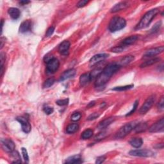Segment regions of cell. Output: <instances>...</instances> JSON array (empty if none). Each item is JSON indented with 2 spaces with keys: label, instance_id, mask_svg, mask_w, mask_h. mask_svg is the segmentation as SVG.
Instances as JSON below:
<instances>
[{
  "label": "cell",
  "instance_id": "6da1fadb",
  "mask_svg": "<svg viewBox=\"0 0 164 164\" xmlns=\"http://www.w3.org/2000/svg\"><path fill=\"white\" fill-rule=\"evenodd\" d=\"M121 67L118 64H111L108 65L107 67H105L96 79V88L100 89L104 87L109 82V80L110 79L112 76L117 71H118Z\"/></svg>",
  "mask_w": 164,
  "mask_h": 164
},
{
  "label": "cell",
  "instance_id": "7a4b0ae2",
  "mask_svg": "<svg viewBox=\"0 0 164 164\" xmlns=\"http://www.w3.org/2000/svg\"><path fill=\"white\" fill-rule=\"evenodd\" d=\"M158 12V9H154L148 11L142 17V19L139 21V23L137 24L135 29V30H141V29H144L148 27Z\"/></svg>",
  "mask_w": 164,
  "mask_h": 164
},
{
  "label": "cell",
  "instance_id": "3957f363",
  "mask_svg": "<svg viewBox=\"0 0 164 164\" xmlns=\"http://www.w3.org/2000/svg\"><path fill=\"white\" fill-rule=\"evenodd\" d=\"M126 21L123 17L115 16L112 17L108 24V30L111 32H115L122 30L126 26Z\"/></svg>",
  "mask_w": 164,
  "mask_h": 164
},
{
  "label": "cell",
  "instance_id": "277c9868",
  "mask_svg": "<svg viewBox=\"0 0 164 164\" xmlns=\"http://www.w3.org/2000/svg\"><path fill=\"white\" fill-rule=\"evenodd\" d=\"M139 122L138 121H133L126 124L119 129L115 135L116 138H122L127 135L132 131H133L137 124Z\"/></svg>",
  "mask_w": 164,
  "mask_h": 164
},
{
  "label": "cell",
  "instance_id": "5b68a950",
  "mask_svg": "<svg viewBox=\"0 0 164 164\" xmlns=\"http://www.w3.org/2000/svg\"><path fill=\"white\" fill-rule=\"evenodd\" d=\"M156 100V97L155 95H152L149 96L148 99L145 101L144 104L142 105V107L140 108L139 113L142 115H144L150 110L151 108L153 105L155 101Z\"/></svg>",
  "mask_w": 164,
  "mask_h": 164
},
{
  "label": "cell",
  "instance_id": "8992f818",
  "mask_svg": "<svg viewBox=\"0 0 164 164\" xmlns=\"http://www.w3.org/2000/svg\"><path fill=\"white\" fill-rule=\"evenodd\" d=\"M46 71L49 74L54 73L60 67V62L57 58H53L46 63Z\"/></svg>",
  "mask_w": 164,
  "mask_h": 164
},
{
  "label": "cell",
  "instance_id": "52a82bcc",
  "mask_svg": "<svg viewBox=\"0 0 164 164\" xmlns=\"http://www.w3.org/2000/svg\"><path fill=\"white\" fill-rule=\"evenodd\" d=\"M131 156H139V157H151L154 155V153L148 149H135L129 152Z\"/></svg>",
  "mask_w": 164,
  "mask_h": 164
},
{
  "label": "cell",
  "instance_id": "ba28073f",
  "mask_svg": "<svg viewBox=\"0 0 164 164\" xmlns=\"http://www.w3.org/2000/svg\"><path fill=\"white\" fill-rule=\"evenodd\" d=\"M108 57V54L107 53H100L97 54L92 57L90 58L89 61L90 66H94L98 64H100L101 62L104 61L105 59Z\"/></svg>",
  "mask_w": 164,
  "mask_h": 164
},
{
  "label": "cell",
  "instance_id": "9c48e42d",
  "mask_svg": "<svg viewBox=\"0 0 164 164\" xmlns=\"http://www.w3.org/2000/svg\"><path fill=\"white\" fill-rule=\"evenodd\" d=\"M16 120L21 123V125L22 126V130H23V131L24 133H30L32 129V126L27 118L24 117L23 116H19V117H17L16 118Z\"/></svg>",
  "mask_w": 164,
  "mask_h": 164
},
{
  "label": "cell",
  "instance_id": "30bf717a",
  "mask_svg": "<svg viewBox=\"0 0 164 164\" xmlns=\"http://www.w3.org/2000/svg\"><path fill=\"white\" fill-rule=\"evenodd\" d=\"M1 146L3 150L7 153L12 152L14 151V149L16 148L14 142L11 139H9V138L1 140Z\"/></svg>",
  "mask_w": 164,
  "mask_h": 164
},
{
  "label": "cell",
  "instance_id": "8fae6325",
  "mask_svg": "<svg viewBox=\"0 0 164 164\" xmlns=\"http://www.w3.org/2000/svg\"><path fill=\"white\" fill-rule=\"evenodd\" d=\"M164 50V47L163 46L157 47V48H151L149 49V50L146 51L144 54V58H150L155 57L156 55H158V54L163 53Z\"/></svg>",
  "mask_w": 164,
  "mask_h": 164
},
{
  "label": "cell",
  "instance_id": "7c38bea8",
  "mask_svg": "<svg viewBox=\"0 0 164 164\" xmlns=\"http://www.w3.org/2000/svg\"><path fill=\"white\" fill-rule=\"evenodd\" d=\"M164 129V119L162 117L158 121L153 124L149 128V132L151 133H156L162 132Z\"/></svg>",
  "mask_w": 164,
  "mask_h": 164
},
{
  "label": "cell",
  "instance_id": "4fadbf2b",
  "mask_svg": "<svg viewBox=\"0 0 164 164\" xmlns=\"http://www.w3.org/2000/svg\"><path fill=\"white\" fill-rule=\"evenodd\" d=\"M71 43L69 41H64L58 46V52L62 55H67L69 53Z\"/></svg>",
  "mask_w": 164,
  "mask_h": 164
},
{
  "label": "cell",
  "instance_id": "5bb4252c",
  "mask_svg": "<svg viewBox=\"0 0 164 164\" xmlns=\"http://www.w3.org/2000/svg\"><path fill=\"white\" fill-rule=\"evenodd\" d=\"M130 4L127 1H121L118 3H117L114 6L112 7L110 10V12L112 13H115L119 11H121L122 10H125L127 7L129 6Z\"/></svg>",
  "mask_w": 164,
  "mask_h": 164
},
{
  "label": "cell",
  "instance_id": "9a60e30c",
  "mask_svg": "<svg viewBox=\"0 0 164 164\" xmlns=\"http://www.w3.org/2000/svg\"><path fill=\"white\" fill-rule=\"evenodd\" d=\"M138 37H139L138 35H131L130 37H126L123 41H122L121 45L124 47L129 46L135 42L138 39Z\"/></svg>",
  "mask_w": 164,
  "mask_h": 164
},
{
  "label": "cell",
  "instance_id": "2e32d148",
  "mask_svg": "<svg viewBox=\"0 0 164 164\" xmlns=\"http://www.w3.org/2000/svg\"><path fill=\"white\" fill-rule=\"evenodd\" d=\"M115 120V117H110L105 119L103 121L100 122V124L97 126V128L99 130H103L106 128L107 127H108L109 125H110L112 123L114 122Z\"/></svg>",
  "mask_w": 164,
  "mask_h": 164
},
{
  "label": "cell",
  "instance_id": "e0dca14e",
  "mask_svg": "<svg viewBox=\"0 0 164 164\" xmlns=\"http://www.w3.org/2000/svg\"><path fill=\"white\" fill-rule=\"evenodd\" d=\"M32 21L26 20L22 23L19 26V32L21 33H26L32 30Z\"/></svg>",
  "mask_w": 164,
  "mask_h": 164
},
{
  "label": "cell",
  "instance_id": "ac0fdd59",
  "mask_svg": "<svg viewBox=\"0 0 164 164\" xmlns=\"http://www.w3.org/2000/svg\"><path fill=\"white\" fill-rule=\"evenodd\" d=\"M76 71L74 69H71L69 70L65 71L64 73L61 75L60 80V81H64L67 79L72 78L76 74Z\"/></svg>",
  "mask_w": 164,
  "mask_h": 164
},
{
  "label": "cell",
  "instance_id": "d6986e66",
  "mask_svg": "<svg viewBox=\"0 0 164 164\" xmlns=\"http://www.w3.org/2000/svg\"><path fill=\"white\" fill-rule=\"evenodd\" d=\"M135 59V57L133 55H127L125 57H123L122 59L120 60L119 63L118 64L121 67L126 66L127 65H128L133 61Z\"/></svg>",
  "mask_w": 164,
  "mask_h": 164
},
{
  "label": "cell",
  "instance_id": "ffe728a7",
  "mask_svg": "<svg viewBox=\"0 0 164 164\" xmlns=\"http://www.w3.org/2000/svg\"><path fill=\"white\" fill-rule=\"evenodd\" d=\"M90 81H91V79H90V73H84L80 76L79 83L81 86L82 87L85 86L86 85L88 84Z\"/></svg>",
  "mask_w": 164,
  "mask_h": 164
},
{
  "label": "cell",
  "instance_id": "44dd1931",
  "mask_svg": "<svg viewBox=\"0 0 164 164\" xmlns=\"http://www.w3.org/2000/svg\"><path fill=\"white\" fill-rule=\"evenodd\" d=\"M8 13L9 16L12 17L13 19H17L21 15L20 10L17 8H14V7H11V8L9 9Z\"/></svg>",
  "mask_w": 164,
  "mask_h": 164
},
{
  "label": "cell",
  "instance_id": "7402d4cb",
  "mask_svg": "<svg viewBox=\"0 0 164 164\" xmlns=\"http://www.w3.org/2000/svg\"><path fill=\"white\" fill-rule=\"evenodd\" d=\"M82 162V156L79 155L70 156L65 161V163H81Z\"/></svg>",
  "mask_w": 164,
  "mask_h": 164
},
{
  "label": "cell",
  "instance_id": "603a6c76",
  "mask_svg": "<svg viewBox=\"0 0 164 164\" xmlns=\"http://www.w3.org/2000/svg\"><path fill=\"white\" fill-rule=\"evenodd\" d=\"M129 143L135 148H139L143 145V140L141 138H133L130 140Z\"/></svg>",
  "mask_w": 164,
  "mask_h": 164
},
{
  "label": "cell",
  "instance_id": "cb8c5ba5",
  "mask_svg": "<svg viewBox=\"0 0 164 164\" xmlns=\"http://www.w3.org/2000/svg\"><path fill=\"white\" fill-rule=\"evenodd\" d=\"M160 60L161 59L158 57L151 58V59H149L148 60H146L145 62H144L140 65V68H144V67L151 66V65L158 62L160 61Z\"/></svg>",
  "mask_w": 164,
  "mask_h": 164
},
{
  "label": "cell",
  "instance_id": "d4e9b609",
  "mask_svg": "<svg viewBox=\"0 0 164 164\" xmlns=\"http://www.w3.org/2000/svg\"><path fill=\"white\" fill-rule=\"evenodd\" d=\"M148 128V126L146 122H138L134 130L136 133H141L145 132Z\"/></svg>",
  "mask_w": 164,
  "mask_h": 164
},
{
  "label": "cell",
  "instance_id": "484cf974",
  "mask_svg": "<svg viewBox=\"0 0 164 164\" xmlns=\"http://www.w3.org/2000/svg\"><path fill=\"white\" fill-rule=\"evenodd\" d=\"M79 129V125L76 123L71 124L67 126L66 128V132L68 134H73L77 132Z\"/></svg>",
  "mask_w": 164,
  "mask_h": 164
},
{
  "label": "cell",
  "instance_id": "4316f807",
  "mask_svg": "<svg viewBox=\"0 0 164 164\" xmlns=\"http://www.w3.org/2000/svg\"><path fill=\"white\" fill-rule=\"evenodd\" d=\"M10 156L12 159V163H21V158L19 153L16 151H13L12 152L10 153Z\"/></svg>",
  "mask_w": 164,
  "mask_h": 164
},
{
  "label": "cell",
  "instance_id": "83f0119b",
  "mask_svg": "<svg viewBox=\"0 0 164 164\" xmlns=\"http://www.w3.org/2000/svg\"><path fill=\"white\" fill-rule=\"evenodd\" d=\"M103 71V69L100 67V68H96L94 69L92 72H90V79L91 80H92L95 78H97V77L99 76L101 72Z\"/></svg>",
  "mask_w": 164,
  "mask_h": 164
},
{
  "label": "cell",
  "instance_id": "f1b7e54d",
  "mask_svg": "<svg viewBox=\"0 0 164 164\" xmlns=\"http://www.w3.org/2000/svg\"><path fill=\"white\" fill-rule=\"evenodd\" d=\"M93 135V130L91 129H87L83 132L81 135V138L83 140L89 139Z\"/></svg>",
  "mask_w": 164,
  "mask_h": 164
},
{
  "label": "cell",
  "instance_id": "f546056e",
  "mask_svg": "<svg viewBox=\"0 0 164 164\" xmlns=\"http://www.w3.org/2000/svg\"><path fill=\"white\" fill-rule=\"evenodd\" d=\"M54 82H55V79H54V78H49L48 79H47L46 81L44 82L43 87L44 89L49 88L50 87H52L54 84Z\"/></svg>",
  "mask_w": 164,
  "mask_h": 164
},
{
  "label": "cell",
  "instance_id": "4dcf8cb0",
  "mask_svg": "<svg viewBox=\"0 0 164 164\" xmlns=\"http://www.w3.org/2000/svg\"><path fill=\"white\" fill-rule=\"evenodd\" d=\"M133 87V85H125V86H120V87H116L115 88L113 89V90L115 91H125L127 90H129L132 89Z\"/></svg>",
  "mask_w": 164,
  "mask_h": 164
},
{
  "label": "cell",
  "instance_id": "1f68e13d",
  "mask_svg": "<svg viewBox=\"0 0 164 164\" xmlns=\"http://www.w3.org/2000/svg\"><path fill=\"white\" fill-rule=\"evenodd\" d=\"M161 26H162V22L161 21L157 22V23L155 24V26L153 27L151 30H150L151 34H155V33L157 32L159 30L160 27H161Z\"/></svg>",
  "mask_w": 164,
  "mask_h": 164
},
{
  "label": "cell",
  "instance_id": "d6a6232c",
  "mask_svg": "<svg viewBox=\"0 0 164 164\" xmlns=\"http://www.w3.org/2000/svg\"><path fill=\"white\" fill-rule=\"evenodd\" d=\"M5 62V54L1 53V76H2L4 72V62Z\"/></svg>",
  "mask_w": 164,
  "mask_h": 164
},
{
  "label": "cell",
  "instance_id": "836d02e7",
  "mask_svg": "<svg viewBox=\"0 0 164 164\" xmlns=\"http://www.w3.org/2000/svg\"><path fill=\"white\" fill-rule=\"evenodd\" d=\"M125 47H124L121 45L118 46H115L114 48H112L111 49V52L114 53H121L123 52L124 49H125Z\"/></svg>",
  "mask_w": 164,
  "mask_h": 164
},
{
  "label": "cell",
  "instance_id": "e575fe53",
  "mask_svg": "<svg viewBox=\"0 0 164 164\" xmlns=\"http://www.w3.org/2000/svg\"><path fill=\"white\" fill-rule=\"evenodd\" d=\"M81 117H82V115L80 113L75 112L71 115V120L72 121L76 122V121H78L79 120L81 119Z\"/></svg>",
  "mask_w": 164,
  "mask_h": 164
},
{
  "label": "cell",
  "instance_id": "d590c367",
  "mask_svg": "<svg viewBox=\"0 0 164 164\" xmlns=\"http://www.w3.org/2000/svg\"><path fill=\"white\" fill-rule=\"evenodd\" d=\"M107 133L106 132H102L98 135H97L95 137V140L99 141L102 139H104V138L107 137Z\"/></svg>",
  "mask_w": 164,
  "mask_h": 164
},
{
  "label": "cell",
  "instance_id": "8d00e7d4",
  "mask_svg": "<svg viewBox=\"0 0 164 164\" xmlns=\"http://www.w3.org/2000/svg\"><path fill=\"white\" fill-rule=\"evenodd\" d=\"M56 103L59 105L60 107L65 106V105H67L69 103V99H64V100H57L56 101Z\"/></svg>",
  "mask_w": 164,
  "mask_h": 164
},
{
  "label": "cell",
  "instance_id": "74e56055",
  "mask_svg": "<svg viewBox=\"0 0 164 164\" xmlns=\"http://www.w3.org/2000/svg\"><path fill=\"white\" fill-rule=\"evenodd\" d=\"M21 151H22V154H23V156L24 158V160H25V162H29V156H28L26 149L24 148H22Z\"/></svg>",
  "mask_w": 164,
  "mask_h": 164
},
{
  "label": "cell",
  "instance_id": "f35d334b",
  "mask_svg": "<svg viewBox=\"0 0 164 164\" xmlns=\"http://www.w3.org/2000/svg\"><path fill=\"white\" fill-rule=\"evenodd\" d=\"M138 100H137V101H135V102L134 104H133V108L132 109V110H131L130 112L127 113V114L126 115V116H130L132 114H133V113L135 112V110H137V108L138 107Z\"/></svg>",
  "mask_w": 164,
  "mask_h": 164
},
{
  "label": "cell",
  "instance_id": "ab89813d",
  "mask_svg": "<svg viewBox=\"0 0 164 164\" xmlns=\"http://www.w3.org/2000/svg\"><path fill=\"white\" fill-rule=\"evenodd\" d=\"M43 110H44V113H45L46 114H47V115H50V114H52V113H53V112H54V109H53V108H52V107H48V106H46V107H44Z\"/></svg>",
  "mask_w": 164,
  "mask_h": 164
},
{
  "label": "cell",
  "instance_id": "60d3db41",
  "mask_svg": "<svg viewBox=\"0 0 164 164\" xmlns=\"http://www.w3.org/2000/svg\"><path fill=\"white\" fill-rule=\"evenodd\" d=\"M158 108L160 111H163L164 110V99L163 96L161 97L158 103Z\"/></svg>",
  "mask_w": 164,
  "mask_h": 164
},
{
  "label": "cell",
  "instance_id": "b9f144b4",
  "mask_svg": "<svg viewBox=\"0 0 164 164\" xmlns=\"http://www.w3.org/2000/svg\"><path fill=\"white\" fill-rule=\"evenodd\" d=\"M100 116V113H97V112L93 113V114L90 115L88 117V118H87V120H88V121H92V120H94V119H97V117H99Z\"/></svg>",
  "mask_w": 164,
  "mask_h": 164
},
{
  "label": "cell",
  "instance_id": "7bdbcfd3",
  "mask_svg": "<svg viewBox=\"0 0 164 164\" xmlns=\"http://www.w3.org/2000/svg\"><path fill=\"white\" fill-rule=\"evenodd\" d=\"M54 29L55 28H54V26H51L48 29V30L46 31V36L47 37H50V36H52L53 35V34L54 32Z\"/></svg>",
  "mask_w": 164,
  "mask_h": 164
},
{
  "label": "cell",
  "instance_id": "ee69618b",
  "mask_svg": "<svg viewBox=\"0 0 164 164\" xmlns=\"http://www.w3.org/2000/svg\"><path fill=\"white\" fill-rule=\"evenodd\" d=\"M89 1H87V0H81V1H79L78 3H77V6L78 8H82V7L85 6L87 4H88L89 3Z\"/></svg>",
  "mask_w": 164,
  "mask_h": 164
},
{
  "label": "cell",
  "instance_id": "f6af8a7d",
  "mask_svg": "<svg viewBox=\"0 0 164 164\" xmlns=\"http://www.w3.org/2000/svg\"><path fill=\"white\" fill-rule=\"evenodd\" d=\"M105 159H106V157H105V156H100V157L97 158L96 161V163H97V164L102 163L103 162H104Z\"/></svg>",
  "mask_w": 164,
  "mask_h": 164
},
{
  "label": "cell",
  "instance_id": "bcb514c9",
  "mask_svg": "<svg viewBox=\"0 0 164 164\" xmlns=\"http://www.w3.org/2000/svg\"><path fill=\"white\" fill-rule=\"evenodd\" d=\"M95 101H92V102H90V103H89V104L88 105V106H87V107L88 108H91V107H92L94 106V105H95Z\"/></svg>",
  "mask_w": 164,
  "mask_h": 164
},
{
  "label": "cell",
  "instance_id": "7dc6e473",
  "mask_svg": "<svg viewBox=\"0 0 164 164\" xmlns=\"http://www.w3.org/2000/svg\"><path fill=\"white\" fill-rule=\"evenodd\" d=\"M30 3V1H21L19 2L20 4L21 5H26L28 4V3Z\"/></svg>",
  "mask_w": 164,
  "mask_h": 164
},
{
  "label": "cell",
  "instance_id": "c3c4849f",
  "mask_svg": "<svg viewBox=\"0 0 164 164\" xmlns=\"http://www.w3.org/2000/svg\"><path fill=\"white\" fill-rule=\"evenodd\" d=\"M3 39L1 38V49L3 48V45H4V41L3 40Z\"/></svg>",
  "mask_w": 164,
  "mask_h": 164
},
{
  "label": "cell",
  "instance_id": "681fc988",
  "mask_svg": "<svg viewBox=\"0 0 164 164\" xmlns=\"http://www.w3.org/2000/svg\"><path fill=\"white\" fill-rule=\"evenodd\" d=\"M3 23H4V21H3V20L2 19V20H1V34H2V31H3Z\"/></svg>",
  "mask_w": 164,
  "mask_h": 164
}]
</instances>
